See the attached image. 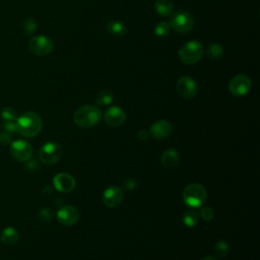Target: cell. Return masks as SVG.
Listing matches in <instances>:
<instances>
[{"instance_id":"ac0fdd59","label":"cell","mask_w":260,"mask_h":260,"mask_svg":"<svg viewBox=\"0 0 260 260\" xmlns=\"http://www.w3.org/2000/svg\"><path fill=\"white\" fill-rule=\"evenodd\" d=\"M18 239H20L18 231L12 226L6 228V229H4L2 234V241L4 245H8V246L14 245L18 241Z\"/></svg>"},{"instance_id":"5b68a950","label":"cell","mask_w":260,"mask_h":260,"mask_svg":"<svg viewBox=\"0 0 260 260\" xmlns=\"http://www.w3.org/2000/svg\"><path fill=\"white\" fill-rule=\"evenodd\" d=\"M170 26L180 34H186L193 28L194 20L190 12L186 10H179L175 12L170 20Z\"/></svg>"},{"instance_id":"5bb4252c","label":"cell","mask_w":260,"mask_h":260,"mask_svg":"<svg viewBox=\"0 0 260 260\" xmlns=\"http://www.w3.org/2000/svg\"><path fill=\"white\" fill-rule=\"evenodd\" d=\"M123 200L122 189L118 186H110L103 193V202L108 208H116Z\"/></svg>"},{"instance_id":"7a4b0ae2","label":"cell","mask_w":260,"mask_h":260,"mask_svg":"<svg viewBox=\"0 0 260 260\" xmlns=\"http://www.w3.org/2000/svg\"><path fill=\"white\" fill-rule=\"evenodd\" d=\"M102 118V111L94 105H84L78 108L74 115V120L76 124L82 128H92L100 122Z\"/></svg>"},{"instance_id":"603a6c76","label":"cell","mask_w":260,"mask_h":260,"mask_svg":"<svg viewBox=\"0 0 260 260\" xmlns=\"http://www.w3.org/2000/svg\"><path fill=\"white\" fill-rule=\"evenodd\" d=\"M0 116H2V120L4 122H12V121H16L18 119V113L16 111L12 108V107H6L2 110V113H0Z\"/></svg>"},{"instance_id":"d4e9b609","label":"cell","mask_w":260,"mask_h":260,"mask_svg":"<svg viewBox=\"0 0 260 260\" xmlns=\"http://www.w3.org/2000/svg\"><path fill=\"white\" fill-rule=\"evenodd\" d=\"M214 252L220 257H226V254L229 253V245L224 240L218 241L214 246Z\"/></svg>"},{"instance_id":"d6a6232c","label":"cell","mask_w":260,"mask_h":260,"mask_svg":"<svg viewBox=\"0 0 260 260\" xmlns=\"http://www.w3.org/2000/svg\"><path fill=\"white\" fill-rule=\"evenodd\" d=\"M202 260H216V258H214V257H212V256H206V257L202 258Z\"/></svg>"},{"instance_id":"ba28073f","label":"cell","mask_w":260,"mask_h":260,"mask_svg":"<svg viewBox=\"0 0 260 260\" xmlns=\"http://www.w3.org/2000/svg\"><path fill=\"white\" fill-rule=\"evenodd\" d=\"M252 86V82L249 76L239 74L233 78L229 84V90L235 96H243L249 92Z\"/></svg>"},{"instance_id":"9a60e30c","label":"cell","mask_w":260,"mask_h":260,"mask_svg":"<svg viewBox=\"0 0 260 260\" xmlns=\"http://www.w3.org/2000/svg\"><path fill=\"white\" fill-rule=\"evenodd\" d=\"M126 119V114L124 110L118 106H113L109 108L105 113V122L110 127L121 126Z\"/></svg>"},{"instance_id":"ffe728a7","label":"cell","mask_w":260,"mask_h":260,"mask_svg":"<svg viewBox=\"0 0 260 260\" xmlns=\"http://www.w3.org/2000/svg\"><path fill=\"white\" fill-rule=\"evenodd\" d=\"M113 99H114L113 94L110 90H102V92L98 94V96L96 98V101L98 104L101 105V106H108L112 103Z\"/></svg>"},{"instance_id":"8fae6325","label":"cell","mask_w":260,"mask_h":260,"mask_svg":"<svg viewBox=\"0 0 260 260\" xmlns=\"http://www.w3.org/2000/svg\"><path fill=\"white\" fill-rule=\"evenodd\" d=\"M57 220L63 226H74L80 220V212L72 206H62L57 212Z\"/></svg>"},{"instance_id":"e0dca14e","label":"cell","mask_w":260,"mask_h":260,"mask_svg":"<svg viewBox=\"0 0 260 260\" xmlns=\"http://www.w3.org/2000/svg\"><path fill=\"white\" fill-rule=\"evenodd\" d=\"M174 8L172 0H156L154 10L162 16H170Z\"/></svg>"},{"instance_id":"44dd1931","label":"cell","mask_w":260,"mask_h":260,"mask_svg":"<svg viewBox=\"0 0 260 260\" xmlns=\"http://www.w3.org/2000/svg\"><path fill=\"white\" fill-rule=\"evenodd\" d=\"M182 220H183V224L186 226L192 228V226H196L198 224V222H200V214L196 212L189 210V212H185L183 214Z\"/></svg>"},{"instance_id":"1f68e13d","label":"cell","mask_w":260,"mask_h":260,"mask_svg":"<svg viewBox=\"0 0 260 260\" xmlns=\"http://www.w3.org/2000/svg\"><path fill=\"white\" fill-rule=\"evenodd\" d=\"M138 136L140 140H146L148 138V132L146 130H140V132L138 134Z\"/></svg>"},{"instance_id":"7c38bea8","label":"cell","mask_w":260,"mask_h":260,"mask_svg":"<svg viewBox=\"0 0 260 260\" xmlns=\"http://www.w3.org/2000/svg\"><path fill=\"white\" fill-rule=\"evenodd\" d=\"M173 132L172 124L166 120H160L150 126V134L156 140H166Z\"/></svg>"},{"instance_id":"277c9868","label":"cell","mask_w":260,"mask_h":260,"mask_svg":"<svg viewBox=\"0 0 260 260\" xmlns=\"http://www.w3.org/2000/svg\"><path fill=\"white\" fill-rule=\"evenodd\" d=\"M204 49L198 41H190L186 43L178 52L180 60L186 65H193L198 63L202 55Z\"/></svg>"},{"instance_id":"d6986e66","label":"cell","mask_w":260,"mask_h":260,"mask_svg":"<svg viewBox=\"0 0 260 260\" xmlns=\"http://www.w3.org/2000/svg\"><path fill=\"white\" fill-rule=\"evenodd\" d=\"M109 34L113 36H123L126 32V26H124L123 22L119 20H111L107 24L106 26Z\"/></svg>"},{"instance_id":"8992f818","label":"cell","mask_w":260,"mask_h":260,"mask_svg":"<svg viewBox=\"0 0 260 260\" xmlns=\"http://www.w3.org/2000/svg\"><path fill=\"white\" fill-rule=\"evenodd\" d=\"M63 150L59 144L55 142H49L40 148L39 158L44 164L53 165L61 158Z\"/></svg>"},{"instance_id":"484cf974","label":"cell","mask_w":260,"mask_h":260,"mask_svg":"<svg viewBox=\"0 0 260 260\" xmlns=\"http://www.w3.org/2000/svg\"><path fill=\"white\" fill-rule=\"evenodd\" d=\"M22 30L26 35L32 34L37 30V22L32 18H26L22 24Z\"/></svg>"},{"instance_id":"83f0119b","label":"cell","mask_w":260,"mask_h":260,"mask_svg":"<svg viewBox=\"0 0 260 260\" xmlns=\"http://www.w3.org/2000/svg\"><path fill=\"white\" fill-rule=\"evenodd\" d=\"M200 216L206 222L208 220H212L214 218V212L212 210V208L210 206H202L200 208Z\"/></svg>"},{"instance_id":"52a82bcc","label":"cell","mask_w":260,"mask_h":260,"mask_svg":"<svg viewBox=\"0 0 260 260\" xmlns=\"http://www.w3.org/2000/svg\"><path fill=\"white\" fill-rule=\"evenodd\" d=\"M30 51L38 56L49 55L54 49L53 41L46 36H36L28 42Z\"/></svg>"},{"instance_id":"cb8c5ba5","label":"cell","mask_w":260,"mask_h":260,"mask_svg":"<svg viewBox=\"0 0 260 260\" xmlns=\"http://www.w3.org/2000/svg\"><path fill=\"white\" fill-rule=\"evenodd\" d=\"M224 53V49L218 44H212L208 49V56L212 59H218L220 58Z\"/></svg>"},{"instance_id":"4fadbf2b","label":"cell","mask_w":260,"mask_h":260,"mask_svg":"<svg viewBox=\"0 0 260 260\" xmlns=\"http://www.w3.org/2000/svg\"><path fill=\"white\" fill-rule=\"evenodd\" d=\"M53 184L57 191L68 193L76 188L74 178L68 173H59L53 178Z\"/></svg>"},{"instance_id":"f546056e","label":"cell","mask_w":260,"mask_h":260,"mask_svg":"<svg viewBox=\"0 0 260 260\" xmlns=\"http://www.w3.org/2000/svg\"><path fill=\"white\" fill-rule=\"evenodd\" d=\"M12 136L10 134L2 132H0V144L2 146H8L12 144Z\"/></svg>"},{"instance_id":"7402d4cb","label":"cell","mask_w":260,"mask_h":260,"mask_svg":"<svg viewBox=\"0 0 260 260\" xmlns=\"http://www.w3.org/2000/svg\"><path fill=\"white\" fill-rule=\"evenodd\" d=\"M170 30L171 26L169 22H160L154 26V34L160 38H164L170 34Z\"/></svg>"},{"instance_id":"3957f363","label":"cell","mask_w":260,"mask_h":260,"mask_svg":"<svg viewBox=\"0 0 260 260\" xmlns=\"http://www.w3.org/2000/svg\"><path fill=\"white\" fill-rule=\"evenodd\" d=\"M206 190L198 183L189 184L183 191V200L186 206L192 208H200L206 200Z\"/></svg>"},{"instance_id":"6da1fadb","label":"cell","mask_w":260,"mask_h":260,"mask_svg":"<svg viewBox=\"0 0 260 260\" xmlns=\"http://www.w3.org/2000/svg\"><path fill=\"white\" fill-rule=\"evenodd\" d=\"M42 119L35 112H26L16 119V132L28 138L37 136L42 130Z\"/></svg>"},{"instance_id":"9c48e42d","label":"cell","mask_w":260,"mask_h":260,"mask_svg":"<svg viewBox=\"0 0 260 260\" xmlns=\"http://www.w3.org/2000/svg\"><path fill=\"white\" fill-rule=\"evenodd\" d=\"M32 146L26 140H16L10 144V154L18 162H28L32 156Z\"/></svg>"},{"instance_id":"f1b7e54d","label":"cell","mask_w":260,"mask_h":260,"mask_svg":"<svg viewBox=\"0 0 260 260\" xmlns=\"http://www.w3.org/2000/svg\"><path fill=\"white\" fill-rule=\"evenodd\" d=\"M2 130L6 132H8L10 134L16 132V121L12 122H4L2 124Z\"/></svg>"},{"instance_id":"4dcf8cb0","label":"cell","mask_w":260,"mask_h":260,"mask_svg":"<svg viewBox=\"0 0 260 260\" xmlns=\"http://www.w3.org/2000/svg\"><path fill=\"white\" fill-rule=\"evenodd\" d=\"M136 181L134 179H127L123 183V188L125 190H127V191L134 190L136 188Z\"/></svg>"},{"instance_id":"30bf717a","label":"cell","mask_w":260,"mask_h":260,"mask_svg":"<svg viewBox=\"0 0 260 260\" xmlns=\"http://www.w3.org/2000/svg\"><path fill=\"white\" fill-rule=\"evenodd\" d=\"M177 92L183 99H192L196 96L198 84L190 76H182L177 82Z\"/></svg>"},{"instance_id":"2e32d148","label":"cell","mask_w":260,"mask_h":260,"mask_svg":"<svg viewBox=\"0 0 260 260\" xmlns=\"http://www.w3.org/2000/svg\"><path fill=\"white\" fill-rule=\"evenodd\" d=\"M179 160H180V156L178 152L173 148L165 150L160 158L162 165L167 169L175 168L179 164Z\"/></svg>"},{"instance_id":"4316f807","label":"cell","mask_w":260,"mask_h":260,"mask_svg":"<svg viewBox=\"0 0 260 260\" xmlns=\"http://www.w3.org/2000/svg\"><path fill=\"white\" fill-rule=\"evenodd\" d=\"M38 218L40 222H51V220L53 218V212L52 210L45 208L43 210H41L38 214Z\"/></svg>"}]
</instances>
